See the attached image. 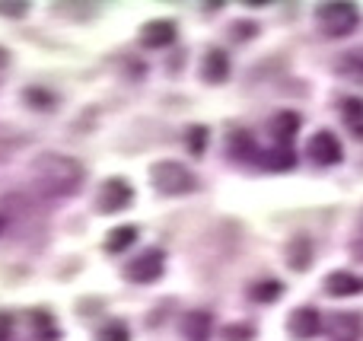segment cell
I'll return each mask as SVG.
<instances>
[{
	"mask_svg": "<svg viewBox=\"0 0 363 341\" xmlns=\"http://www.w3.org/2000/svg\"><path fill=\"white\" fill-rule=\"evenodd\" d=\"M83 163L67 153H42L32 163V182L45 195H74L83 185Z\"/></svg>",
	"mask_w": 363,
	"mask_h": 341,
	"instance_id": "6da1fadb",
	"label": "cell"
},
{
	"mask_svg": "<svg viewBox=\"0 0 363 341\" xmlns=\"http://www.w3.org/2000/svg\"><path fill=\"white\" fill-rule=\"evenodd\" d=\"M252 300L255 303H274V300H281L284 294V284L281 281H258V284H252Z\"/></svg>",
	"mask_w": 363,
	"mask_h": 341,
	"instance_id": "d6986e66",
	"label": "cell"
},
{
	"mask_svg": "<svg viewBox=\"0 0 363 341\" xmlns=\"http://www.w3.org/2000/svg\"><path fill=\"white\" fill-rule=\"evenodd\" d=\"M341 118H345V125L351 128L357 138H363V99L360 96H347V99H341Z\"/></svg>",
	"mask_w": 363,
	"mask_h": 341,
	"instance_id": "5bb4252c",
	"label": "cell"
},
{
	"mask_svg": "<svg viewBox=\"0 0 363 341\" xmlns=\"http://www.w3.org/2000/svg\"><path fill=\"white\" fill-rule=\"evenodd\" d=\"M252 335H255V329H252V325H226V329H223L226 341H249Z\"/></svg>",
	"mask_w": 363,
	"mask_h": 341,
	"instance_id": "603a6c76",
	"label": "cell"
},
{
	"mask_svg": "<svg viewBox=\"0 0 363 341\" xmlns=\"http://www.w3.org/2000/svg\"><path fill=\"white\" fill-rule=\"evenodd\" d=\"M204 147H207V128L204 125L188 128V150L198 157V153H204Z\"/></svg>",
	"mask_w": 363,
	"mask_h": 341,
	"instance_id": "44dd1931",
	"label": "cell"
},
{
	"mask_svg": "<svg viewBox=\"0 0 363 341\" xmlns=\"http://www.w3.org/2000/svg\"><path fill=\"white\" fill-rule=\"evenodd\" d=\"M325 291L332 294V297H354V294L363 291V281L351 272H332L325 278Z\"/></svg>",
	"mask_w": 363,
	"mask_h": 341,
	"instance_id": "4fadbf2b",
	"label": "cell"
},
{
	"mask_svg": "<svg viewBox=\"0 0 363 341\" xmlns=\"http://www.w3.org/2000/svg\"><path fill=\"white\" fill-rule=\"evenodd\" d=\"M140 42H144L147 48H163V45H172L176 42V26H172L169 19H153V23H147L144 29H140Z\"/></svg>",
	"mask_w": 363,
	"mask_h": 341,
	"instance_id": "30bf717a",
	"label": "cell"
},
{
	"mask_svg": "<svg viewBox=\"0 0 363 341\" xmlns=\"http://www.w3.org/2000/svg\"><path fill=\"white\" fill-rule=\"evenodd\" d=\"M163 272H166V252L163 249H147L125 268V278L131 284H153V281L163 278Z\"/></svg>",
	"mask_w": 363,
	"mask_h": 341,
	"instance_id": "277c9868",
	"label": "cell"
},
{
	"mask_svg": "<svg viewBox=\"0 0 363 341\" xmlns=\"http://www.w3.org/2000/svg\"><path fill=\"white\" fill-rule=\"evenodd\" d=\"M341 74H363V51H351V55L338 57Z\"/></svg>",
	"mask_w": 363,
	"mask_h": 341,
	"instance_id": "7402d4cb",
	"label": "cell"
},
{
	"mask_svg": "<svg viewBox=\"0 0 363 341\" xmlns=\"http://www.w3.org/2000/svg\"><path fill=\"white\" fill-rule=\"evenodd\" d=\"M0 10L10 13V16H23V13H26V4H0Z\"/></svg>",
	"mask_w": 363,
	"mask_h": 341,
	"instance_id": "484cf974",
	"label": "cell"
},
{
	"mask_svg": "<svg viewBox=\"0 0 363 341\" xmlns=\"http://www.w3.org/2000/svg\"><path fill=\"white\" fill-rule=\"evenodd\" d=\"M345 150H341V140L335 138L332 131H319L313 140H309V160L319 166H335L341 163Z\"/></svg>",
	"mask_w": 363,
	"mask_h": 341,
	"instance_id": "52a82bcc",
	"label": "cell"
},
{
	"mask_svg": "<svg viewBox=\"0 0 363 341\" xmlns=\"http://www.w3.org/2000/svg\"><path fill=\"white\" fill-rule=\"evenodd\" d=\"M262 163H264V169H271V172H287V169H294L296 166V153L290 150V147L277 144L271 153H264Z\"/></svg>",
	"mask_w": 363,
	"mask_h": 341,
	"instance_id": "9a60e30c",
	"label": "cell"
},
{
	"mask_svg": "<svg viewBox=\"0 0 363 341\" xmlns=\"http://www.w3.org/2000/svg\"><path fill=\"white\" fill-rule=\"evenodd\" d=\"M0 227H4V220H0Z\"/></svg>",
	"mask_w": 363,
	"mask_h": 341,
	"instance_id": "f1b7e54d",
	"label": "cell"
},
{
	"mask_svg": "<svg viewBox=\"0 0 363 341\" xmlns=\"http://www.w3.org/2000/svg\"><path fill=\"white\" fill-rule=\"evenodd\" d=\"M131 242H138V227H131V223L115 227L112 233L106 236V249H108V252H125Z\"/></svg>",
	"mask_w": 363,
	"mask_h": 341,
	"instance_id": "e0dca14e",
	"label": "cell"
},
{
	"mask_svg": "<svg viewBox=\"0 0 363 341\" xmlns=\"http://www.w3.org/2000/svg\"><path fill=\"white\" fill-rule=\"evenodd\" d=\"M255 32H258L255 23H239L236 26V35H255Z\"/></svg>",
	"mask_w": 363,
	"mask_h": 341,
	"instance_id": "4316f807",
	"label": "cell"
},
{
	"mask_svg": "<svg viewBox=\"0 0 363 341\" xmlns=\"http://www.w3.org/2000/svg\"><path fill=\"white\" fill-rule=\"evenodd\" d=\"M10 332H13V316L0 313V341H10Z\"/></svg>",
	"mask_w": 363,
	"mask_h": 341,
	"instance_id": "cb8c5ba5",
	"label": "cell"
},
{
	"mask_svg": "<svg viewBox=\"0 0 363 341\" xmlns=\"http://www.w3.org/2000/svg\"><path fill=\"white\" fill-rule=\"evenodd\" d=\"M99 341H131V332L125 323H106L99 329Z\"/></svg>",
	"mask_w": 363,
	"mask_h": 341,
	"instance_id": "ffe728a7",
	"label": "cell"
},
{
	"mask_svg": "<svg viewBox=\"0 0 363 341\" xmlns=\"http://www.w3.org/2000/svg\"><path fill=\"white\" fill-rule=\"evenodd\" d=\"M131 201H134L131 185H128L125 179H108V182L102 185L99 201H96V204H99L102 214H118V211H125Z\"/></svg>",
	"mask_w": 363,
	"mask_h": 341,
	"instance_id": "5b68a950",
	"label": "cell"
},
{
	"mask_svg": "<svg viewBox=\"0 0 363 341\" xmlns=\"http://www.w3.org/2000/svg\"><path fill=\"white\" fill-rule=\"evenodd\" d=\"M315 23H319V29L325 32L328 38H345L360 26V10L354 4L332 0V4H322L319 10H315Z\"/></svg>",
	"mask_w": 363,
	"mask_h": 341,
	"instance_id": "7a4b0ae2",
	"label": "cell"
},
{
	"mask_svg": "<svg viewBox=\"0 0 363 341\" xmlns=\"http://www.w3.org/2000/svg\"><path fill=\"white\" fill-rule=\"evenodd\" d=\"M287 262L294 272H306L309 262H313V246H309V240H294L287 246Z\"/></svg>",
	"mask_w": 363,
	"mask_h": 341,
	"instance_id": "2e32d148",
	"label": "cell"
},
{
	"mask_svg": "<svg viewBox=\"0 0 363 341\" xmlns=\"http://www.w3.org/2000/svg\"><path fill=\"white\" fill-rule=\"evenodd\" d=\"M255 140H252V134L249 131H236L230 138V157L233 160H252L255 157Z\"/></svg>",
	"mask_w": 363,
	"mask_h": 341,
	"instance_id": "ac0fdd59",
	"label": "cell"
},
{
	"mask_svg": "<svg viewBox=\"0 0 363 341\" xmlns=\"http://www.w3.org/2000/svg\"><path fill=\"white\" fill-rule=\"evenodd\" d=\"M351 249H354V255L363 262V223L357 227V233H354V240H351Z\"/></svg>",
	"mask_w": 363,
	"mask_h": 341,
	"instance_id": "d4e9b609",
	"label": "cell"
},
{
	"mask_svg": "<svg viewBox=\"0 0 363 341\" xmlns=\"http://www.w3.org/2000/svg\"><path fill=\"white\" fill-rule=\"evenodd\" d=\"M213 335V316L204 310H194L182 319V338L185 341H211Z\"/></svg>",
	"mask_w": 363,
	"mask_h": 341,
	"instance_id": "9c48e42d",
	"label": "cell"
},
{
	"mask_svg": "<svg viewBox=\"0 0 363 341\" xmlns=\"http://www.w3.org/2000/svg\"><path fill=\"white\" fill-rule=\"evenodd\" d=\"M201 77H204L207 83H223L226 77H230V57L220 48H211L204 55V64H201Z\"/></svg>",
	"mask_w": 363,
	"mask_h": 341,
	"instance_id": "7c38bea8",
	"label": "cell"
},
{
	"mask_svg": "<svg viewBox=\"0 0 363 341\" xmlns=\"http://www.w3.org/2000/svg\"><path fill=\"white\" fill-rule=\"evenodd\" d=\"M287 332L290 338H300V341H309L315 338L322 332V316L319 310H313V306H303V310H294L287 319Z\"/></svg>",
	"mask_w": 363,
	"mask_h": 341,
	"instance_id": "ba28073f",
	"label": "cell"
},
{
	"mask_svg": "<svg viewBox=\"0 0 363 341\" xmlns=\"http://www.w3.org/2000/svg\"><path fill=\"white\" fill-rule=\"evenodd\" d=\"M332 341H360L363 338V313H335L322 323Z\"/></svg>",
	"mask_w": 363,
	"mask_h": 341,
	"instance_id": "8992f818",
	"label": "cell"
},
{
	"mask_svg": "<svg viewBox=\"0 0 363 341\" xmlns=\"http://www.w3.org/2000/svg\"><path fill=\"white\" fill-rule=\"evenodd\" d=\"M150 182L163 195H188V191H194L198 179H194V172L188 166L176 163V160H163V163H157L150 169Z\"/></svg>",
	"mask_w": 363,
	"mask_h": 341,
	"instance_id": "3957f363",
	"label": "cell"
},
{
	"mask_svg": "<svg viewBox=\"0 0 363 341\" xmlns=\"http://www.w3.org/2000/svg\"><path fill=\"white\" fill-rule=\"evenodd\" d=\"M300 125H303V118H300L296 112H290V108H287V112H277L274 118H271L268 128H271V134H274L277 144H281V147H290V140L296 138Z\"/></svg>",
	"mask_w": 363,
	"mask_h": 341,
	"instance_id": "8fae6325",
	"label": "cell"
},
{
	"mask_svg": "<svg viewBox=\"0 0 363 341\" xmlns=\"http://www.w3.org/2000/svg\"><path fill=\"white\" fill-rule=\"evenodd\" d=\"M4 64H6V51L0 48V67H4Z\"/></svg>",
	"mask_w": 363,
	"mask_h": 341,
	"instance_id": "83f0119b",
	"label": "cell"
}]
</instances>
